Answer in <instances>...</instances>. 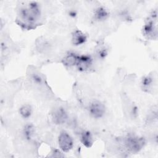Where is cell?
Segmentation results:
<instances>
[{"instance_id":"cell-1","label":"cell","mask_w":158,"mask_h":158,"mask_svg":"<svg viewBox=\"0 0 158 158\" xmlns=\"http://www.w3.org/2000/svg\"><path fill=\"white\" fill-rule=\"evenodd\" d=\"M41 9L38 2L30 1L21 7L17 14V21L19 25L30 30L35 28L41 19Z\"/></svg>"},{"instance_id":"cell-2","label":"cell","mask_w":158,"mask_h":158,"mask_svg":"<svg viewBox=\"0 0 158 158\" xmlns=\"http://www.w3.org/2000/svg\"><path fill=\"white\" fill-rule=\"evenodd\" d=\"M127 149L131 153L139 152L145 146L146 140L142 137L135 134L127 135L123 139Z\"/></svg>"},{"instance_id":"cell-3","label":"cell","mask_w":158,"mask_h":158,"mask_svg":"<svg viewBox=\"0 0 158 158\" xmlns=\"http://www.w3.org/2000/svg\"><path fill=\"white\" fill-rule=\"evenodd\" d=\"M157 10L153 12L148 17L143 27V33L148 39L156 40L157 36Z\"/></svg>"},{"instance_id":"cell-4","label":"cell","mask_w":158,"mask_h":158,"mask_svg":"<svg viewBox=\"0 0 158 158\" xmlns=\"http://www.w3.org/2000/svg\"><path fill=\"white\" fill-rule=\"evenodd\" d=\"M89 115L95 119L102 118L106 113V107L104 104L99 100L91 101L88 107Z\"/></svg>"},{"instance_id":"cell-5","label":"cell","mask_w":158,"mask_h":158,"mask_svg":"<svg viewBox=\"0 0 158 158\" xmlns=\"http://www.w3.org/2000/svg\"><path fill=\"white\" fill-rule=\"evenodd\" d=\"M58 144L60 149L62 152H68L73 147V139L68 132L62 130L58 136Z\"/></svg>"},{"instance_id":"cell-6","label":"cell","mask_w":158,"mask_h":158,"mask_svg":"<svg viewBox=\"0 0 158 158\" xmlns=\"http://www.w3.org/2000/svg\"><path fill=\"white\" fill-rule=\"evenodd\" d=\"M69 115L67 110L63 107H59L55 109L51 113V119L56 125H63L67 122Z\"/></svg>"},{"instance_id":"cell-7","label":"cell","mask_w":158,"mask_h":158,"mask_svg":"<svg viewBox=\"0 0 158 158\" xmlns=\"http://www.w3.org/2000/svg\"><path fill=\"white\" fill-rule=\"evenodd\" d=\"M93 63L92 57L88 54L78 55L76 67L80 72H87L91 69Z\"/></svg>"},{"instance_id":"cell-8","label":"cell","mask_w":158,"mask_h":158,"mask_svg":"<svg viewBox=\"0 0 158 158\" xmlns=\"http://www.w3.org/2000/svg\"><path fill=\"white\" fill-rule=\"evenodd\" d=\"M110 16L109 10L103 6L97 7L93 12V19L97 22H104Z\"/></svg>"},{"instance_id":"cell-9","label":"cell","mask_w":158,"mask_h":158,"mask_svg":"<svg viewBox=\"0 0 158 158\" xmlns=\"http://www.w3.org/2000/svg\"><path fill=\"white\" fill-rule=\"evenodd\" d=\"M72 43L73 46H79L84 44L87 41L86 35L80 30H75L72 33Z\"/></svg>"},{"instance_id":"cell-10","label":"cell","mask_w":158,"mask_h":158,"mask_svg":"<svg viewBox=\"0 0 158 158\" xmlns=\"http://www.w3.org/2000/svg\"><path fill=\"white\" fill-rule=\"evenodd\" d=\"M80 141L86 148H91L94 143L92 133L89 130H83L80 134Z\"/></svg>"},{"instance_id":"cell-11","label":"cell","mask_w":158,"mask_h":158,"mask_svg":"<svg viewBox=\"0 0 158 158\" xmlns=\"http://www.w3.org/2000/svg\"><path fill=\"white\" fill-rule=\"evenodd\" d=\"M78 55L75 52H69L64 57L62 60V62L64 64V65L68 67H71L75 66L78 60Z\"/></svg>"},{"instance_id":"cell-12","label":"cell","mask_w":158,"mask_h":158,"mask_svg":"<svg viewBox=\"0 0 158 158\" xmlns=\"http://www.w3.org/2000/svg\"><path fill=\"white\" fill-rule=\"evenodd\" d=\"M35 127L31 123L26 124L22 130V135L23 138L27 141H31L35 135Z\"/></svg>"},{"instance_id":"cell-13","label":"cell","mask_w":158,"mask_h":158,"mask_svg":"<svg viewBox=\"0 0 158 158\" xmlns=\"http://www.w3.org/2000/svg\"><path fill=\"white\" fill-rule=\"evenodd\" d=\"M19 113L22 118L28 119L31 117L33 114V108L30 104H25L19 108Z\"/></svg>"},{"instance_id":"cell-14","label":"cell","mask_w":158,"mask_h":158,"mask_svg":"<svg viewBox=\"0 0 158 158\" xmlns=\"http://www.w3.org/2000/svg\"><path fill=\"white\" fill-rule=\"evenodd\" d=\"M153 83H154V78L151 76L147 75L144 77L141 81V86L143 89H144V91H148L152 86Z\"/></svg>"},{"instance_id":"cell-15","label":"cell","mask_w":158,"mask_h":158,"mask_svg":"<svg viewBox=\"0 0 158 158\" xmlns=\"http://www.w3.org/2000/svg\"><path fill=\"white\" fill-rule=\"evenodd\" d=\"M31 80L36 85H41L44 82V78L38 72H33L31 75Z\"/></svg>"},{"instance_id":"cell-16","label":"cell","mask_w":158,"mask_h":158,"mask_svg":"<svg viewBox=\"0 0 158 158\" xmlns=\"http://www.w3.org/2000/svg\"><path fill=\"white\" fill-rule=\"evenodd\" d=\"M96 54L100 59H104L108 55V49L105 46H101L96 51Z\"/></svg>"},{"instance_id":"cell-17","label":"cell","mask_w":158,"mask_h":158,"mask_svg":"<svg viewBox=\"0 0 158 158\" xmlns=\"http://www.w3.org/2000/svg\"><path fill=\"white\" fill-rule=\"evenodd\" d=\"M69 15L71 17H75L77 15V12L75 10H70L69 12Z\"/></svg>"}]
</instances>
